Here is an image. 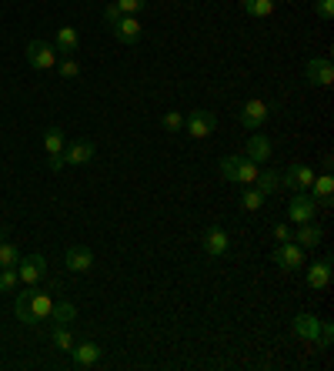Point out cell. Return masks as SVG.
<instances>
[{"mask_svg":"<svg viewBox=\"0 0 334 371\" xmlns=\"http://www.w3.org/2000/svg\"><path fill=\"white\" fill-rule=\"evenodd\" d=\"M27 64L37 71H54L57 67V47L47 40H30L27 44Z\"/></svg>","mask_w":334,"mask_h":371,"instance_id":"6da1fadb","label":"cell"},{"mask_svg":"<svg viewBox=\"0 0 334 371\" xmlns=\"http://www.w3.org/2000/svg\"><path fill=\"white\" fill-rule=\"evenodd\" d=\"M17 264H20V251H17V244L0 241V268H17Z\"/></svg>","mask_w":334,"mask_h":371,"instance_id":"83f0119b","label":"cell"},{"mask_svg":"<svg viewBox=\"0 0 334 371\" xmlns=\"http://www.w3.org/2000/svg\"><path fill=\"white\" fill-rule=\"evenodd\" d=\"M57 71H60L64 80H77L80 77V64H77L74 57H64V60H57Z\"/></svg>","mask_w":334,"mask_h":371,"instance_id":"f546056e","label":"cell"},{"mask_svg":"<svg viewBox=\"0 0 334 371\" xmlns=\"http://www.w3.org/2000/svg\"><path fill=\"white\" fill-rule=\"evenodd\" d=\"M221 178L224 181H231L234 184V167H238V154H231V157H221Z\"/></svg>","mask_w":334,"mask_h":371,"instance_id":"836d02e7","label":"cell"},{"mask_svg":"<svg viewBox=\"0 0 334 371\" xmlns=\"http://www.w3.org/2000/svg\"><path fill=\"white\" fill-rule=\"evenodd\" d=\"M201 248H204V254H211V258H221V254H227V248H231V238H227V231H224L221 224H211L204 231Z\"/></svg>","mask_w":334,"mask_h":371,"instance_id":"30bf717a","label":"cell"},{"mask_svg":"<svg viewBox=\"0 0 334 371\" xmlns=\"http://www.w3.org/2000/svg\"><path fill=\"white\" fill-rule=\"evenodd\" d=\"M54 47H57V54L74 57V54H77V47H80V34H77V27H57Z\"/></svg>","mask_w":334,"mask_h":371,"instance_id":"e0dca14e","label":"cell"},{"mask_svg":"<svg viewBox=\"0 0 334 371\" xmlns=\"http://www.w3.org/2000/svg\"><path fill=\"white\" fill-rule=\"evenodd\" d=\"M14 315H17V321H24V325H37V318H34V308H30V295H27V288L17 295V301H14Z\"/></svg>","mask_w":334,"mask_h":371,"instance_id":"484cf974","label":"cell"},{"mask_svg":"<svg viewBox=\"0 0 334 371\" xmlns=\"http://www.w3.org/2000/svg\"><path fill=\"white\" fill-rule=\"evenodd\" d=\"M27 295H30L34 318H37V321H51V311H54V297L47 295V291H40L37 284H27Z\"/></svg>","mask_w":334,"mask_h":371,"instance_id":"4fadbf2b","label":"cell"},{"mask_svg":"<svg viewBox=\"0 0 334 371\" xmlns=\"http://www.w3.org/2000/svg\"><path fill=\"white\" fill-rule=\"evenodd\" d=\"M334 338V325L331 321H321V334H317V348H331Z\"/></svg>","mask_w":334,"mask_h":371,"instance_id":"e575fe53","label":"cell"},{"mask_svg":"<svg viewBox=\"0 0 334 371\" xmlns=\"http://www.w3.org/2000/svg\"><path fill=\"white\" fill-rule=\"evenodd\" d=\"M304 74H308V80L317 84V87H331L334 84V64L328 60V57H311V60L304 64Z\"/></svg>","mask_w":334,"mask_h":371,"instance_id":"3957f363","label":"cell"},{"mask_svg":"<svg viewBox=\"0 0 334 371\" xmlns=\"http://www.w3.org/2000/svg\"><path fill=\"white\" fill-rule=\"evenodd\" d=\"M315 184V171L308 164H291L281 174V187H291V191H311Z\"/></svg>","mask_w":334,"mask_h":371,"instance_id":"277c9868","label":"cell"},{"mask_svg":"<svg viewBox=\"0 0 334 371\" xmlns=\"http://www.w3.org/2000/svg\"><path fill=\"white\" fill-rule=\"evenodd\" d=\"M114 3L121 7V14H134V17L148 7V0H114Z\"/></svg>","mask_w":334,"mask_h":371,"instance_id":"d6a6232c","label":"cell"},{"mask_svg":"<svg viewBox=\"0 0 334 371\" xmlns=\"http://www.w3.org/2000/svg\"><path fill=\"white\" fill-rule=\"evenodd\" d=\"M274 241H291V227L288 224H274Z\"/></svg>","mask_w":334,"mask_h":371,"instance_id":"8d00e7d4","label":"cell"},{"mask_svg":"<svg viewBox=\"0 0 334 371\" xmlns=\"http://www.w3.org/2000/svg\"><path fill=\"white\" fill-rule=\"evenodd\" d=\"M315 205H317V207H324V211H331L334 194H317V198H315Z\"/></svg>","mask_w":334,"mask_h":371,"instance_id":"f35d334b","label":"cell"},{"mask_svg":"<svg viewBox=\"0 0 334 371\" xmlns=\"http://www.w3.org/2000/svg\"><path fill=\"white\" fill-rule=\"evenodd\" d=\"M241 7L251 17H271L278 10V0H241Z\"/></svg>","mask_w":334,"mask_h":371,"instance_id":"cb8c5ba5","label":"cell"},{"mask_svg":"<svg viewBox=\"0 0 334 371\" xmlns=\"http://www.w3.org/2000/svg\"><path fill=\"white\" fill-rule=\"evenodd\" d=\"M247 157L251 161H267L271 157V141L264 134H251L247 137Z\"/></svg>","mask_w":334,"mask_h":371,"instance_id":"603a6c76","label":"cell"},{"mask_svg":"<svg viewBox=\"0 0 334 371\" xmlns=\"http://www.w3.org/2000/svg\"><path fill=\"white\" fill-rule=\"evenodd\" d=\"M315 198L317 194H334V178H331V171H324L321 178H315Z\"/></svg>","mask_w":334,"mask_h":371,"instance_id":"4dcf8cb0","label":"cell"},{"mask_svg":"<svg viewBox=\"0 0 334 371\" xmlns=\"http://www.w3.org/2000/svg\"><path fill=\"white\" fill-rule=\"evenodd\" d=\"M264 201H267V198H264V194H261L254 184H247L241 191V207L247 211V214H258L261 207H264Z\"/></svg>","mask_w":334,"mask_h":371,"instance_id":"d4e9b609","label":"cell"},{"mask_svg":"<svg viewBox=\"0 0 334 371\" xmlns=\"http://www.w3.org/2000/svg\"><path fill=\"white\" fill-rule=\"evenodd\" d=\"M315 214H317L315 198H308V191H297L291 198V205H288V218L295 224H304V221H315Z\"/></svg>","mask_w":334,"mask_h":371,"instance_id":"5b68a950","label":"cell"},{"mask_svg":"<svg viewBox=\"0 0 334 371\" xmlns=\"http://www.w3.org/2000/svg\"><path fill=\"white\" fill-rule=\"evenodd\" d=\"M114 37L121 40V44H137L141 34H144V27H141V20L134 17V14H121V17L111 24Z\"/></svg>","mask_w":334,"mask_h":371,"instance_id":"52a82bcc","label":"cell"},{"mask_svg":"<svg viewBox=\"0 0 334 371\" xmlns=\"http://www.w3.org/2000/svg\"><path fill=\"white\" fill-rule=\"evenodd\" d=\"M117 17H121V7H117V3H107V7H104V20H107V24H114Z\"/></svg>","mask_w":334,"mask_h":371,"instance_id":"74e56055","label":"cell"},{"mask_svg":"<svg viewBox=\"0 0 334 371\" xmlns=\"http://www.w3.org/2000/svg\"><path fill=\"white\" fill-rule=\"evenodd\" d=\"M291 331H295L301 341H311V345H317V334H321V318L297 315L295 321H291Z\"/></svg>","mask_w":334,"mask_h":371,"instance_id":"5bb4252c","label":"cell"},{"mask_svg":"<svg viewBox=\"0 0 334 371\" xmlns=\"http://www.w3.org/2000/svg\"><path fill=\"white\" fill-rule=\"evenodd\" d=\"M184 128L187 134L194 137V141H204L207 134H214V128H218V117L211 111H204V107H197V111H191L184 117Z\"/></svg>","mask_w":334,"mask_h":371,"instance_id":"7a4b0ae2","label":"cell"},{"mask_svg":"<svg viewBox=\"0 0 334 371\" xmlns=\"http://www.w3.org/2000/svg\"><path fill=\"white\" fill-rule=\"evenodd\" d=\"M51 341H54L57 352H64V354H71V352H74V345H77L74 334L67 331V325H57V321L51 325Z\"/></svg>","mask_w":334,"mask_h":371,"instance_id":"7402d4cb","label":"cell"},{"mask_svg":"<svg viewBox=\"0 0 334 371\" xmlns=\"http://www.w3.org/2000/svg\"><path fill=\"white\" fill-rule=\"evenodd\" d=\"M64 144H67V137H64V130L60 128L44 130V150H47V157H51V171H60V167H64V161H60Z\"/></svg>","mask_w":334,"mask_h":371,"instance_id":"8fae6325","label":"cell"},{"mask_svg":"<svg viewBox=\"0 0 334 371\" xmlns=\"http://www.w3.org/2000/svg\"><path fill=\"white\" fill-rule=\"evenodd\" d=\"M254 187H258L264 198H271V194H278V191H281V174H278V171H271V167H264V171H258V181H254Z\"/></svg>","mask_w":334,"mask_h":371,"instance_id":"44dd1931","label":"cell"},{"mask_svg":"<svg viewBox=\"0 0 334 371\" xmlns=\"http://www.w3.org/2000/svg\"><path fill=\"white\" fill-rule=\"evenodd\" d=\"M77 318V308L71 304V301H54V311H51V321H57V325H71Z\"/></svg>","mask_w":334,"mask_h":371,"instance_id":"4316f807","label":"cell"},{"mask_svg":"<svg viewBox=\"0 0 334 371\" xmlns=\"http://www.w3.org/2000/svg\"><path fill=\"white\" fill-rule=\"evenodd\" d=\"M164 130H170V134H181L184 130V114H177V111H170V114H164Z\"/></svg>","mask_w":334,"mask_h":371,"instance_id":"1f68e13d","label":"cell"},{"mask_svg":"<svg viewBox=\"0 0 334 371\" xmlns=\"http://www.w3.org/2000/svg\"><path fill=\"white\" fill-rule=\"evenodd\" d=\"M74 361L80 365V368H94L97 361H100V345H94V341H80V345H74Z\"/></svg>","mask_w":334,"mask_h":371,"instance_id":"ffe728a7","label":"cell"},{"mask_svg":"<svg viewBox=\"0 0 334 371\" xmlns=\"http://www.w3.org/2000/svg\"><path fill=\"white\" fill-rule=\"evenodd\" d=\"M258 161H251V157H247V154H238V167H234V184H254V181H258Z\"/></svg>","mask_w":334,"mask_h":371,"instance_id":"d6986e66","label":"cell"},{"mask_svg":"<svg viewBox=\"0 0 334 371\" xmlns=\"http://www.w3.org/2000/svg\"><path fill=\"white\" fill-rule=\"evenodd\" d=\"M291 241H297V248H317L324 241V231L315 221H304L297 224V231H291Z\"/></svg>","mask_w":334,"mask_h":371,"instance_id":"2e32d148","label":"cell"},{"mask_svg":"<svg viewBox=\"0 0 334 371\" xmlns=\"http://www.w3.org/2000/svg\"><path fill=\"white\" fill-rule=\"evenodd\" d=\"M274 264L284 268V271H297L304 268V248H297L295 241H284L274 248Z\"/></svg>","mask_w":334,"mask_h":371,"instance_id":"9c48e42d","label":"cell"},{"mask_svg":"<svg viewBox=\"0 0 334 371\" xmlns=\"http://www.w3.org/2000/svg\"><path fill=\"white\" fill-rule=\"evenodd\" d=\"M64 261H67V268H71V271L84 275V271H91L94 268V251L91 248H84V244H74V248H67Z\"/></svg>","mask_w":334,"mask_h":371,"instance_id":"9a60e30c","label":"cell"},{"mask_svg":"<svg viewBox=\"0 0 334 371\" xmlns=\"http://www.w3.org/2000/svg\"><path fill=\"white\" fill-rule=\"evenodd\" d=\"M308 284L315 288V291H324L328 284H331V261H315L311 268H308Z\"/></svg>","mask_w":334,"mask_h":371,"instance_id":"ac0fdd59","label":"cell"},{"mask_svg":"<svg viewBox=\"0 0 334 371\" xmlns=\"http://www.w3.org/2000/svg\"><path fill=\"white\" fill-rule=\"evenodd\" d=\"M44 271H47V264L40 254H30V258H20L17 264V275H20V284H37L44 278Z\"/></svg>","mask_w":334,"mask_h":371,"instance_id":"7c38bea8","label":"cell"},{"mask_svg":"<svg viewBox=\"0 0 334 371\" xmlns=\"http://www.w3.org/2000/svg\"><path fill=\"white\" fill-rule=\"evenodd\" d=\"M315 14L321 20H331L334 17V0H315Z\"/></svg>","mask_w":334,"mask_h":371,"instance_id":"d590c367","label":"cell"},{"mask_svg":"<svg viewBox=\"0 0 334 371\" xmlns=\"http://www.w3.org/2000/svg\"><path fill=\"white\" fill-rule=\"evenodd\" d=\"M94 154H97V148H94V141H67L64 144V154H60V161L64 164H91Z\"/></svg>","mask_w":334,"mask_h":371,"instance_id":"ba28073f","label":"cell"},{"mask_svg":"<svg viewBox=\"0 0 334 371\" xmlns=\"http://www.w3.org/2000/svg\"><path fill=\"white\" fill-rule=\"evenodd\" d=\"M271 117V107L264 104V101H247L241 111H238V121H241V128L247 130H261V124Z\"/></svg>","mask_w":334,"mask_h":371,"instance_id":"8992f818","label":"cell"},{"mask_svg":"<svg viewBox=\"0 0 334 371\" xmlns=\"http://www.w3.org/2000/svg\"><path fill=\"white\" fill-rule=\"evenodd\" d=\"M17 288H20L17 268H0V291H3V295H10V291H17Z\"/></svg>","mask_w":334,"mask_h":371,"instance_id":"f1b7e54d","label":"cell"}]
</instances>
